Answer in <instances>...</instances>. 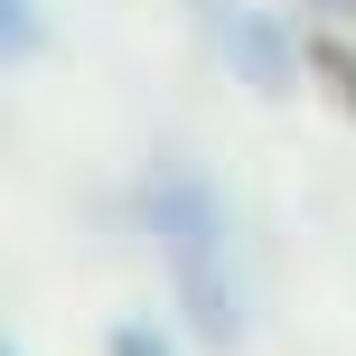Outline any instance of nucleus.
<instances>
[{
    "label": "nucleus",
    "mask_w": 356,
    "mask_h": 356,
    "mask_svg": "<svg viewBox=\"0 0 356 356\" xmlns=\"http://www.w3.org/2000/svg\"><path fill=\"white\" fill-rule=\"evenodd\" d=\"M131 225H141V244L169 263V291H178L188 338H207L216 356H234L253 338V272H244L234 197L216 188L197 160L160 150V160L131 178Z\"/></svg>",
    "instance_id": "1"
},
{
    "label": "nucleus",
    "mask_w": 356,
    "mask_h": 356,
    "mask_svg": "<svg viewBox=\"0 0 356 356\" xmlns=\"http://www.w3.org/2000/svg\"><path fill=\"white\" fill-rule=\"evenodd\" d=\"M188 29H197V47H207V66L225 75V85H244L253 104L309 94V38L319 29H300L282 0H188Z\"/></svg>",
    "instance_id": "2"
},
{
    "label": "nucleus",
    "mask_w": 356,
    "mask_h": 356,
    "mask_svg": "<svg viewBox=\"0 0 356 356\" xmlns=\"http://www.w3.org/2000/svg\"><path fill=\"white\" fill-rule=\"evenodd\" d=\"M0 56H10L19 75L56 56V10L47 0H0Z\"/></svg>",
    "instance_id": "3"
},
{
    "label": "nucleus",
    "mask_w": 356,
    "mask_h": 356,
    "mask_svg": "<svg viewBox=\"0 0 356 356\" xmlns=\"http://www.w3.org/2000/svg\"><path fill=\"white\" fill-rule=\"evenodd\" d=\"M309 85H328V94L356 113V47H347L338 29H319V38H309Z\"/></svg>",
    "instance_id": "4"
},
{
    "label": "nucleus",
    "mask_w": 356,
    "mask_h": 356,
    "mask_svg": "<svg viewBox=\"0 0 356 356\" xmlns=\"http://www.w3.org/2000/svg\"><path fill=\"white\" fill-rule=\"evenodd\" d=\"M104 356H178V338H169L160 319H141V309H131V319L104 328Z\"/></svg>",
    "instance_id": "5"
},
{
    "label": "nucleus",
    "mask_w": 356,
    "mask_h": 356,
    "mask_svg": "<svg viewBox=\"0 0 356 356\" xmlns=\"http://www.w3.org/2000/svg\"><path fill=\"white\" fill-rule=\"evenodd\" d=\"M300 10H319V19H356V0H300Z\"/></svg>",
    "instance_id": "6"
},
{
    "label": "nucleus",
    "mask_w": 356,
    "mask_h": 356,
    "mask_svg": "<svg viewBox=\"0 0 356 356\" xmlns=\"http://www.w3.org/2000/svg\"><path fill=\"white\" fill-rule=\"evenodd\" d=\"M0 356H29V338H0Z\"/></svg>",
    "instance_id": "7"
}]
</instances>
